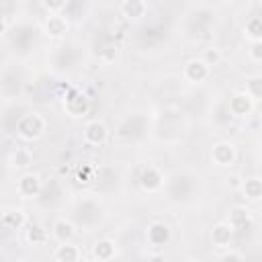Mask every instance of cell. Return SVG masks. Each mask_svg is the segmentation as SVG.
Returning <instances> with one entry per match:
<instances>
[{"label":"cell","instance_id":"obj_17","mask_svg":"<svg viewBox=\"0 0 262 262\" xmlns=\"http://www.w3.org/2000/svg\"><path fill=\"white\" fill-rule=\"evenodd\" d=\"M252 221V211L248 207H233L229 211V219L227 223L233 227V229H244L246 225H250Z\"/></svg>","mask_w":262,"mask_h":262},{"label":"cell","instance_id":"obj_28","mask_svg":"<svg viewBox=\"0 0 262 262\" xmlns=\"http://www.w3.org/2000/svg\"><path fill=\"white\" fill-rule=\"evenodd\" d=\"M6 31H8V20H6V18L0 14V37H2Z\"/></svg>","mask_w":262,"mask_h":262},{"label":"cell","instance_id":"obj_2","mask_svg":"<svg viewBox=\"0 0 262 262\" xmlns=\"http://www.w3.org/2000/svg\"><path fill=\"white\" fill-rule=\"evenodd\" d=\"M237 160V147L231 141H217L211 147V162L219 168H229Z\"/></svg>","mask_w":262,"mask_h":262},{"label":"cell","instance_id":"obj_9","mask_svg":"<svg viewBox=\"0 0 262 262\" xmlns=\"http://www.w3.org/2000/svg\"><path fill=\"white\" fill-rule=\"evenodd\" d=\"M63 106H66V111H68L70 117H84L90 111V100L82 92L72 90L70 96L63 98Z\"/></svg>","mask_w":262,"mask_h":262},{"label":"cell","instance_id":"obj_20","mask_svg":"<svg viewBox=\"0 0 262 262\" xmlns=\"http://www.w3.org/2000/svg\"><path fill=\"white\" fill-rule=\"evenodd\" d=\"M244 33L250 37V41H262V18L260 16H250L246 20Z\"/></svg>","mask_w":262,"mask_h":262},{"label":"cell","instance_id":"obj_23","mask_svg":"<svg viewBox=\"0 0 262 262\" xmlns=\"http://www.w3.org/2000/svg\"><path fill=\"white\" fill-rule=\"evenodd\" d=\"M199 59H203L209 68L211 66H217L221 61V49L219 47H207V49H203V55Z\"/></svg>","mask_w":262,"mask_h":262},{"label":"cell","instance_id":"obj_15","mask_svg":"<svg viewBox=\"0 0 262 262\" xmlns=\"http://www.w3.org/2000/svg\"><path fill=\"white\" fill-rule=\"evenodd\" d=\"M80 258H82V252L74 242H66V244H59L55 248V260L57 262H80Z\"/></svg>","mask_w":262,"mask_h":262},{"label":"cell","instance_id":"obj_4","mask_svg":"<svg viewBox=\"0 0 262 262\" xmlns=\"http://www.w3.org/2000/svg\"><path fill=\"white\" fill-rule=\"evenodd\" d=\"M137 180H139V186L145 192H158L164 186V174H162V170L158 166H151V164L145 166V168H141Z\"/></svg>","mask_w":262,"mask_h":262},{"label":"cell","instance_id":"obj_11","mask_svg":"<svg viewBox=\"0 0 262 262\" xmlns=\"http://www.w3.org/2000/svg\"><path fill=\"white\" fill-rule=\"evenodd\" d=\"M233 231H235V229H233L227 221L215 223L213 229H211V242H213V246L219 248V250H225V248L231 244V239H233Z\"/></svg>","mask_w":262,"mask_h":262},{"label":"cell","instance_id":"obj_7","mask_svg":"<svg viewBox=\"0 0 262 262\" xmlns=\"http://www.w3.org/2000/svg\"><path fill=\"white\" fill-rule=\"evenodd\" d=\"M145 239H147L149 246L162 248V246H166V244L172 239V229H170V225L164 223V221H154V223L147 227V231H145Z\"/></svg>","mask_w":262,"mask_h":262},{"label":"cell","instance_id":"obj_19","mask_svg":"<svg viewBox=\"0 0 262 262\" xmlns=\"http://www.w3.org/2000/svg\"><path fill=\"white\" fill-rule=\"evenodd\" d=\"M25 237H27V242H29L31 246H41V244L47 242L49 233H47V229H45L43 225H39V223H31V225L27 227Z\"/></svg>","mask_w":262,"mask_h":262},{"label":"cell","instance_id":"obj_22","mask_svg":"<svg viewBox=\"0 0 262 262\" xmlns=\"http://www.w3.org/2000/svg\"><path fill=\"white\" fill-rule=\"evenodd\" d=\"M254 102H258V98L262 96V76H250L246 78V90H244Z\"/></svg>","mask_w":262,"mask_h":262},{"label":"cell","instance_id":"obj_12","mask_svg":"<svg viewBox=\"0 0 262 262\" xmlns=\"http://www.w3.org/2000/svg\"><path fill=\"white\" fill-rule=\"evenodd\" d=\"M51 233H53V237H55L59 244L72 242V239L76 237V225H74V221H70V219H66V217H59V219L53 221Z\"/></svg>","mask_w":262,"mask_h":262},{"label":"cell","instance_id":"obj_13","mask_svg":"<svg viewBox=\"0 0 262 262\" xmlns=\"http://www.w3.org/2000/svg\"><path fill=\"white\" fill-rule=\"evenodd\" d=\"M92 256L98 262H111L117 256V244L111 237H102L92 246Z\"/></svg>","mask_w":262,"mask_h":262},{"label":"cell","instance_id":"obj_27","mask_svg":"<svg viewBox=\"0 0 262 262\" xmlns=\"http://www.w3.org/2000/svg\"><path fill=\"white\" fill-rule=\"evenodd\" d=\"M219 262H244V256L237 250H225L221 254V260Z\"/></svg>","mask_w":262,"mask_h":262},{"label":"cell","instance_id":"obj_10","mask_svg":"<svg viewBox=\"0 0 262 262\" xmlns=\"http://www.w3.org/2000/svg\"><path fill=\"white\" fill-rule=\"evenodd\" d=\"M254 106H256V102L244 90L231 94V98H229V113L235 115V117H248V115H252Z\"/></svg>","mask_w":262,"mask_h":262},{"label":"cell","instance_id":"obj_14","mask_svg":"<svg viewBox=\"0 0 262 262\" xmlns=\"http://www.w3.org/2000/svg\"><path fill=\"white\" fill-rule=\"evenodd\" d=\"M119 12H121L125 18H129V20H137V18L145 16V12H147V2H143V0H123V2L119 4Z\"/></svg>","mask_w":262,"mask_h":262},{"label":"cell","instance_id":"obj_5","mask_svg":"<svg viewBox=\"0 0 262 262\" xmlns=\"http://www.w3.org/2000/svg\"><path fill=\"white\" fill-rule=\"evenodd\" d=\"M82 137L88 145H102L108 139V127L100 121V119H92L84 125Z\"/></svg>","mask_w":262,"mask_h":262},{"label":"cell","instance_id":"obj_21","mask_svg":"<svg viewBox=\"0 0 262 262\" xmlns=\"http://www.w3.org/2000/svg\"><path fill=\"white\" fill-rule=\"evenodd\" d=\"M2 223H4L6 227H10V229H20V227L27 223V217H25V213H23L20 209H16V211L4 213V215H2Z\"/></svg>","mask_w":262,"mask_h":262},{"label":"cell","instance_id":"obj_25","mask_svg":"<svg viewBox=\"0 0 262 262\" xmlns=\"http://www.w3.org/2000/svg\"><path fill=\"white\" fill-rule=\"evenodd\" d=\"M248 57H250L254 63H260V61H262V41H250Z\"/></svg>","mask_w":262,"mask_h":262},{"label":"cell","instance_id":"obj_30","mask_svg":"<svg viewBox=\"0 0 262 262\" xmlns=\"http://www.w3.org/2000/svg\"><path fill=\"white\" fill-rule=\"evenodd\" d=\"M184 262H201V260H199V258H186Z\"/></svg>","mask_w":262,"mask_h":262},{"label":"cell","instance_id":"obj_8","mask_svg":"<svg viewBox=\"0 0 262 262\" xmlns=\"http://www.w3.org/2000/svg\"><path fill=\"white\" fill-rule=\"evenodd\" d=\"M68 29H70V23H68V18L63 14H47L45 20H43V33L49 39L66 37Z\"/></svg>","mask_w":262,"mask_h":262},{"label":"cell","instance_id":"obj_3","mask_svg":"<svg viewBox=\"0 0 262 262\" xmlns=\"http://www.w3.org/2000/svg\"><path fill=\"white\" fill-rule=\"evenodd\" d=\"M182 76H184V80H186L188 84H203V82L211 76V68H209L203 59L194 57V59H190V61L184 63Z\"/></svg>","mask_w":262,"mask_h":262},{"label":"cell","instance_id":"obj_26","mask_svg":"<svg viewBox=\"0 0 262 262\" xmlns=\"http://www.w3.org/2000/svg\"><path fill=\"white\" fill-rule=\"evenodd\" d=\"M117 55H119V47H117V45H106V47L100 51V59H102L104 63H113V61L117 59Z\"/></svg>","mask_w":262,"mask_h":262},{"label":"cell","instance_id":"obj_6","mask_svg":"<svg viewBox=\"0 0 262 262\" xmlns=\"http://www.w3.org/2000/svg\"><path fill=\"white\" fill-rule=\"evenodd\" d=\"M43 188V182H41V176L39 174H33V172H25L18 182H16V192L23 196V199H35Z\"/></svg>","mask_w":262,"mask_h":262},{"label":"cell","instance_id":"obj_24","mask_svg":"<svg viewBox=\"0 0 262 262\" xmlns=\"http://www.w3.org/2000/svg\"><path fill=\"white\" fill-rule=\"evenodd\" d=\"M41 6H43L49 14H61V10L68 6V2H66V0H43Z\"/></svg>","mask_w":262,"mask_h":262},{"label":"cell","instance_id":"obj_18","mask_svg":"<svg viewBox=\"0 0 262 262\" xmlns=\"http://www.w3.org/2000/svg\"><path fill=\"white\" fill-rule=\"evenodd\" d=\"M239 190L244 192L246 199L258 201L262 196V180L258 176H250V178H246V180L239 182Z\"/></svg>","mask_w":262,"mask_h":262},{"label":"cell","instance_id":"obj_16","mask_svg":"<svg viewBox=\"0 0 262 262\" xmlns=\"http://www.w3.org/2000/svg\"><path fill=\"white\" fill-rule=\"evenodd\" d=\"M31 164H33V151H31L29 147H16V149L10 154V166H12L14 170L25 172V170L31 168Z\"/></svg>","mask_w":262,"mask_h":262},{"label":"cell","instance_id":"obj_1","mask_svg":"<svg viewBox=\"0 0 262 262\" xmlns=\"http://www.w3.org/2000/svg\"><path fill=\"white\" fill-rule=\"evenodd\" d=\"M14 129H16V135H18L23 141H35V139H39V137L45 133L47 121H45L43 115L31 111V113H25V115L18 117Z\"/></svg>","mask_w":262,"mask_h":262},{"label":"cell","instance_id":"obj_29","mask_svg":"<svg viewBox=\"0 0 262 262\" xmlns=\"http://www.w3.org/2000/svg\"><path fill=\"white\" fill-rule=\"evenodd\" d=\"M164 260V256L162 254H156V256H151V262H162Z\"/></svg>","mask_w":262,"mask_h":262}]
</instances>
